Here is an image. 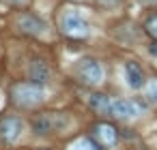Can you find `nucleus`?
Segmentation results:
<instances>
[{
	"instance_id": "f257e3e1",
	"label": "nucleus",
	"mask_w": 157,
	"mask_h": 150,
	"mask_svg": "<svg viewBox=\"0 0 157 150\" xmlns=\"http://www.w3.org/2000/svg\"><path fill=\"white\" fill-rule=\"evenodd\" d=\"M43 94H45L43 84H37V82H20L11 88V99L20 107H33V105L41 103Z\"/></svg>"
},
{
	"instance_id": "f03ea898",
	"label": "nucleus",
	"mask_w": 157,
	"mask_h": 150,
	"mask_svg": "<svg viewBox=\"0 0 157 150\" xmlns=\"http://www.w3.org/2000/svg\"><path fill=\"white\" fill-rule=\"evenodd\" d=\"M60 30H63V35H67L71 39H84L90 32L88 22L73 9H69V11H65L60 15Z\"/></svg>"
},
{
	"instance_id": "7ed1b4c3",
	"label": "nucleus",
	"mask_w": 157,
	"mask_h": 150,
	"mask_svg": "<svg viewBox=\"0 0 157 150\" xmlns=\"http://www.w3.org/2000/svg\"><path fill=\"white\" fill-rule=\"evenodd\" d=\"M144 105L140 101H131V99H112L110 103V116L121 118V120H131L142 116Z\"/></svg>"
},
{
	"instance_id": "20e7f679",
	"label": "nucleus",
	"mask_w": 157,
	"mask_h": 150,
	"mask_svg": "<svg viewBox=\"0 0 157 150\" xmlns=\"http://www.w3.org/2000/svg\"><path fill=\"white\" fill-rule=\"evenodd\" d=\"M67 122H69L67 116L52 112V114H41V116H37V118L33 120V129H35V133L45 135V133H50V131H60V129H65Z\"/></svg>"
},
{
	"instance_id": "39448f33",
	"label": "nucleus",
	"mask_w": 157,
	"mask_h": 150,
	"mask_svg": "<svg viewBox=\"0 0 157 150\" xmlns=\"http://www.w3.org/2000/svg\"><path fill=\"white\" fill-rule=\"evenodd\" d=\"M78 75H80V79H82L84 84L97 86V84H101V79H103V69H101V64H99L97 60L84 58V60L78 64Z\"/></svg>"
},
{
	"instance_id": "423d86ee",
	"label": "nucleus",
	"mask_w": 157,
	"mask_h": 150,
	"mask_svg": "<svg viewBox=\"0 0 157 150\" xmlns=\"http://www.w3.org/2000/svg\"><path fill=\"white\" fill-rule=\"evenodd\" d=\"M22 133V120L17 116H5L0 118V139L7 141V144H13Z\"/></svg>"
},
{
	"instance_id": "0eeeda50",
	"label": "nucleus",
	"mask_w": 157,
	"mask_h": 150,
	"mask_svg": "<svg viewBox=\"0 0 157 150\" xmlns=\"http://www.w3.org/2000/svg\"><path fill=\"white\" fill-rule=\"evenodd\" d=\"M123 73H125V82H127V86H129L131 90H142V88H144L146 77H144V71H142V67H140L138 62H133V60L125 62Z\"/></svg>"
},
{
	"instance_id": "6e6552de",
	"label": "nucleus",
	"mask_w": 157,
	"mask_h": 150,
	"mask_svg": "<svg viewBox=\"0 0 157 150\" xmlns=\"http://www.w3.org/2000/svg\"><path fill=\"white\" fill-rule=\"evenodd\" d=\"M93 133H95V137L99 139V144L105 146V148H112V146H116V141H118V131H116L112 124H108V122L95 124V126H93Z\"/></svg>"
},
{
	"instance_id": "1a4fd4ad",
	"label": "nucleus",
	"mask_w": 157,
	"mask_h": 150,
	"mask_svg": "<svg viewBox=\"0 0 157 150\" xmlns=\"http://www.w3.org/2000/svg\"><path fill=\"white\" fill-rule=\"evenodd\" d=\"M17 26H20L24 32H28V35H41L43 28H45V24H43L39 17H35V15H22V17L17 20Z\"/></svg>"
},
{
	"instance_id": "9d476101",
	"label": "nucleus",
	"mask_w": 157,
	"mask_h": 150,
	"mask_svg": "<svg viewBox=\"0 0 157 150\" xmlns=\"http://www.w3.org/2000/svg\"><path fill=\"white\" fill-rule=\"evenodd\" d=\"M28 73H30V79H33V82H37V84H45L48 77H50V67H48L43 60H33Z\"/></svg>"
},
{
	"instance_id": "9b49d317",
	"label": "nucleus",
	"mask_w": 157,
	"mask_h": 150,
	"mask_svg": "<svg viewBox=\"0 0 157 150\" xmlns=\"http://www.w3.org/2000/svg\"><path fill=\"white\" fill-rule=\"evenodd\" d=\"M110 103H112V99L105 97V94H93V97L88 99V105H90L97 114H110Z\"/></svg>"
},
{
	"instance_id": "f8f14e48",
	"label": "nucleus",
	"mask_w": 157,
	"mask_h": 150,
	"mask_svg": "<svg viewBox=\"0 0 157 150\" xmlns=\"http://www.w3.org/2000/svg\"><path fill=\"white\" fill-rule=\"evenodd\" d=\"M142 92H144V101H146V103L157 105V77L146 79V84H144Z\"/></svg>"
},
{
	"instance_id": "ddd939ff",
	"label": "nucleus",
	"mask_w": 157,
	"mask_h": 150,
	"mask_svg": "<svg viewBox=\"0 0 157 150\" xmlns=\"http://www.w3.org/2000/svg\"><path fill=\"white\" fill-rule=\"evenodd\" d=\"M71 150H101L90 137H80L73 146H71Z\"/></svg>"
},
{
	"instance_id": "4468645a",
	"label": "nucleus",
	"mask_w": 157,
	"mask_h": 150,
	"mask_svg": "<svg viewBox=\"0 0 157 150\" xmlns=\"http://www.w3.org/2000/svg\"><path fill=\"white\" fill-rule=\"evenodd\" d=\"M144 28H146V32L157 41V15H151V17L144 22Z\"/></svg>"
},
{
	"instance_id": "2eb2a0df",
	"label": "nucleus",
	"mask_w": 157,
	"mask_h": 150,
	"mask_svg": "<svg viewBox=\"0 0 157 150\" xmlns=\"http://www.w3.org/2000/svg\"><path fill=\"white\" fill-rule=\"evenodd\" d=\"M97 2H99V5H103V7H116L121 0H97Z\"/></svg>"
},
{
	"instance_id": "dca6fc26",
	"label": "nucleus",
	"mask_w": 157,
	"mask_h": 150,
	"mask_svg": "<svg viewBox=\"0 0 157 150\" xmlns=\"http://www.w3.org/2000/svg\"><path fill=\"white\" fill-rule=\"evenodd\" d=\"M142 5H157V0H140Z\"/></svg>"
},
{
	"instance_id": "f3484780",
	"label": "nucleus",
	"mask_w": 157,
	"mask_h": 150,
	"mask_svg": "<svg viewBox=\"0 0 157 150\" xmlns=\"http://www.w3.org/2000/svg\"><path fill=\"white\" fill-rule=\"evenodd\" d=\"M9 2H13V5H22V2H26V0H9Z\"/></svg>"
},
{
	"instance_id": "a211bd4d",
	"label": "nucleus",
	"mask_w": 157,
	"mask_h": 150,
	"mask_svg": "<svg viewBox=\"0 0 157 150\" xmlns=\"http://www.w3.org/2000/svg\"><path fill=\"white\" fill-rule=\"evenodd\" d=\"M151 52H153V54H157V41L153 43V47H151Z\"/></svg>"
}]
</instances>
